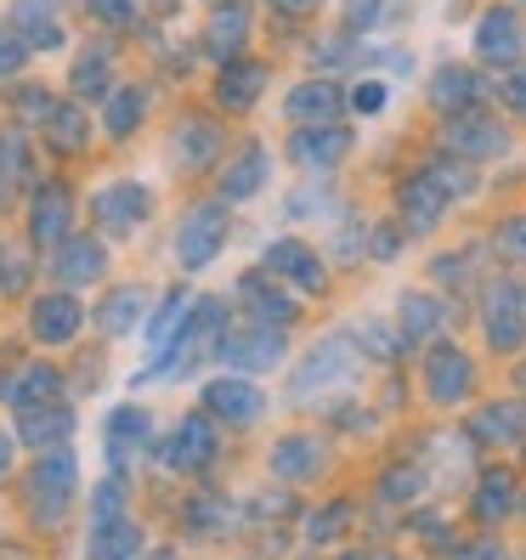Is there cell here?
<instances>
[{
	"label": "cell",
	"mask_w": 526,
	"mask_h": 560,
	"mask_svg": "<svg viewBox=\"0 0 526 560\" xmlns=\"http://www.w3.org/2000/svg\"><path fill=\"white\" fill-rule=\"evenodd\" d=\"M379 18H385V0H346V28H351V35H356V28L369 35Z\"/></svg>",
	"instance_id": "50"
},
{
	"label": "cell",
	"mask_w": 526,
	"mask_h": 560,
	"mask_svg": "<svg viewBox=\"0 0 526 560\" xmlns=\"http://www.w3.org/2000/svg\"><path fill=\"white\" fill-rule=\"evenodd\" d=\"M453 560H510V549L499 544V538H476V544H465Z\"/></svg>",
	"instance_id": "54"
},
{
	"label": "cell",
	"mask_w": 526,
	"mask_h": 560,
	"mask_svg": "<svg viewBox=\"0 0 526 560\" xmlns=\"http://www.w3.org/2000/svg\"><path fill=\"white\" fill-rule=\"evenodd\" d=\"M23 62H28V46H23L17 28H12V35H0V80H12Z\"/></svg>",
	"instance_id": "52"
},
{
	"label": "cell",
	"mask_w": 526,
	"mask_h": 560,
	"mask_svg": "<svg viewBox=\"0 0 526 560\" xmlns=\"http://www.w3.org/2000/svg\"><path fill=\"white\" fill-rule=\"evenodd\" d=\"M23 182H28V142H23V130H0V205Z\"/></svg>",
	"instance_id": "41"
},
{
	"label": "cell",
	"mask_w": 526,
	"mask_h": 560,
	"mask_svg": "<svg viewBox=\"0 0 526 560\" xmlns=\"http://www.w3.org/2000/svg\"><path fill=\"white\" fill-rule=\"evenodd\" d=\"M226 335V301L221 294H204L199 306H192V317H187V328L176 335V346L164 351V357H153L148 369L130 380V385H153V380H187L199 362L215 351V340Z\"/></svg>",
	"instance_id": "2"
},
{
	"label": "cell",
	"mask_w": 526,
	"mask_h": 560,
	"mask_svg": "<svg viewBox=\"0 0 526 560\" xmlns=\"http://www.w3.org/2000/svg\"><path fill=\"white\" fill-rule=\"evenodd\" d=\"M470 436L476 442H521L526 436V397H515V402H487L476 419H470Z\"/></svg>",
	"instance_id": "36"
},
{
	"label": "cell",
	"mask_w": 526,
	"mask_h": 560,
	"mask_svg": "<svg viewBox=\"0 0 526 560\" xmlns=\"http://www.w3.org/2000/svg\"><path fill=\"white\" fill-rule=\"evenodd\" d=\"M85 12L96 18V23H137V12H142V0H85Z\"/></svg>",
	"instance_id": "48"
},
{
	"label": "cell",
	"mask_w": 526,
	"mask_h": 560,
	"mask_svg": "<svg viewBox=\"0 0 526 560\" xmlns=\"http://www.w3.org/2000/svg\"><path fill=\"white\" fill-rule=\"evenodd\" d=\"M272 69L267 62H249V57H233V62H221V80H215V103L226 114H244L260 103V91H267Z\"/></svg>",
	"instance_id": "26"
},
{
	"label": "cell",
	"mask_w": 526,
	"mask_h": 560,
	"mask_svg": "<svg viewBox=\"0 0 526 560\" xmlns=\"http://www.w3.org/2000/svg\"><path fill=\"white\" fill-rule=\"evenodd\" d=\"M447 210H453V192L424 171V164L397 182V221L408 226V233H436Z\"/></svg>",
	"instance_id": "14"
},
{
	"label": "cell",
	"mask_w": 526,
	"mask_h": 560,
	"mask_svg": "<svg viewBox=\"0 0 526 560\" xmlns=\"http://www.w3.org/2000/svg\"><path fill=\"white\" fill-rule=\"evenodd\" d=\"M46 272H51L62 289H85V283H96V278L108 272V244L91 238V233H69V238L51 249Z\"/></svg>",
	"instance_id": "17"
},
{
	"label": "cell",
	"mask_w": 526,
	"mask_h": 560,
	"mask_svg": "<svg viewBox=\"0 0 526 560\" xmlns=\"http://www.w3.org/2000/svg\"><path fill=\"white\" fill-rule=\"evenodd\" d=\"M199 402H204L210 419H221V424H233V431H244V424H255L260 413H267V390H260L249 374H233V369H226L221 380H210V385L199 390Z\"/></svg>",
	"instance_id": "13"
},
{
	"label": "cell",
	"mask_w": 526,
	"mask_h": 560,
	"mask_svg": "<svg viewBox=\"0 0 526 560\" xmlns=\"http://www.w3.org/2000/svg\"><path fill=\"white\" fill-rule=\"evenodd\" d=\"M108 62H114V46H96V51H85L80 62H74V96L80 103H96V96H108L114 85H108Z\"/></svg>",
	"instance_id": "39"
},
{
	"label": "cell",
	"mask_w": 526,
	"mask_h": 560,
	"mask_svg": "<svg viewBox=\"0 0 526 560\" xmlns=\"http://www.w3.org/2000/svg\"><path fill=\"white\" fill-rule=\"evenodd\" d=\"M481 335L499 357H515L526 346V283L521 278H492L481 289Z\"/></svg>",
	"instance_id": "5"
},
{
	"label": "cell",
	"mask_w": 526,
	"mask_h": 560,
	"mask_svg": "<svg viewBox=\"0 0 526 560\" xmlns=\"http://www.w3.org/2000/svg\"><path fill=\"white\" fill-rule=\"evenodd\" d=\"M142 317H148V289L142 283H119V289H108V301L96 306V328H103L108 340L137 335Z\"/></svg>",
	"instance_id": "30"
},
{
	"label": "cell",
	"mask_w": 526,
	"mask_h": 560,
	"mask_svg": "<svg viewBox=\"0 0 526 560\" xmlns=\"http://www.w3.org/2000/svg\"><path fill=\"white\" fill-rule=\"evenodd\" d=\"M74 492H80V458L69 447L40 453L35 470H28V515L40 526H62L74 510Z\"/></svg>",
	"instance_id": "3"
},
{
	"label": "cell",
	"mask_w": 526,
	"mask_h": 560,
	"mask_svg": "<svg viewBox=\"0 0 526 560\" xmlns=\"http://www.w3.org/2000/svg\"><path fill=\"white\" fill-rule=\"evenodd\" d=\"M340 108H351V96L335 80H301L283 96V114L294 125H328V119H340Z\"/></svg>",
	"instance_id": "25"
},
{
	"label": "cell",
	"mask_w": 526,
	"mask_h": 560,
	"mask_svg": "<svg viewBox=\"0 0 526 560\" xmlns=\"http://www.w3.org/2000/svg\"><path fill=\"white\" fill-rule=\"evenodd\" d=\"M148 555V533L137 515H119L108 526H91V544H85V560H142Z\"/></svg>",
	"instance_id": "29"
},
{
	"label": "cell",
	"mask_w": 526,
	"mask_h": 560,
	"mask_svg": "<svg viewBox=\"0 0 526 560\" xmlns=\"http://www.w3.org/2000/svg\"><path fill=\"white\" fill-rule=\"evenodd\" d=\"M142 108H148V96L137 85H114L108 108H103V130H108V137H130V125L142 119Z\"/></svg>",
	"instance_id": "40"
},
{
	"label": "cell",
	"mask_w": 526,
	"mask_h": 560,
	"mask_svg": "<svg viewBox=\"0 0 526 560\" xmlns=\"http://www.w3.org/2000/svg\"><path fill=\"white\" fill-rule=\"evenodd\" d=\"M69 436H74V408L69 402H40V408H23L17 413V442L35 447V453L69 447Z\"/></svg>",
	"instance_id": "24"
},
{
	"label": "cell",
	"mask_w": 526,
	"mask_h": 560,
	"mask_svg": "<svg viewBox=\"0 0 526 560\" xmlns=\"http://www.w3.org/2000/svg\"><path fill=\"white\" fill-rule=\"evenodd\" d=\"M192 306H199V294H187L182 283H176L171 294H164V301H159V312H153V317H148V328H142V346H148V357H164V351L176 346V335L187 328Z\"/></svg>",
	"instance_id": "27"
},
{
	"label": "cell",
	"mask_w": 526,
	"mask_h": 560,
	"mask_svg": "<svg viewBox=\"0 0 526 560\" xmlns=\"http://www.w3.org/2000/svg\"><path fill=\"white\" fill-rule=\"evenodd\" d=\"M363 340L351 335V328H335V335H323L306 357H301V369L289 374V402L294 408H306L312 397H323V390H346L356 374H363Z\"/></svg>",
	"instance_id": "1"
},
{
	"label": "cell",
	"mask_w": 526,
	"mask_h": 560,
	"mask_svg": "<svg viewBox=\"0 0 526 560\" xmlns=\"http://www.w3.org/2000/svg\"><path fill=\"white\" fill-rule=\"evenodd\" d=\"M492 244H499L515 267H526V210H515V215H504L499 221V233H492Z\"/></svg>",
	"instance_id": "47"
},
{
	"label": "cell",
	"mask_w": 526,
	"mask_h": 560,
	"mask_svg": "<svg viewBox=\"0 0 526 560\" xmlns=\"http://www.w3.org/2000/svg\"><path fill=\"white\" fill-rule=\"evenodd\" d=\"M283 215H289V221H312V215H317V221H346V215H340V199H335V182H328V176H306V182L283 199Z\"/></svg>",
	"instance_id": "37"
},
{
	"label": "cell",
	"mask_w": 526,
	"mask_h": 560,
	"mask_svg": "<svg viewBox=\"0 0 526 560\" xmlns=\"http://www.w3.org/2000/svg\"><path fill=\"white\" fill-rule=\"evenodd\" d=\"M267 176H272V148L267 142H244L233 159H226V171H221V199L244 205V199H255V192L267 187Z\"/></svg>",
	"instance_id": "23"
},
{
	"label": "cell",
	"mask_w": 526,
	"mask_h": 560,
	"mask_svg": "<svg viewBox=\"0 0 526 560\" xmlns=\"http://www.w3.org/2000/svg\"><path fill=\"white\" fill-rule=\"evenodd\" d=\"M419 492H424V470L419 465H397V470L379 476V499L385 504H413Z\"/></svg>",
	"instance_id": "43"
},
{
	"label": "cell",
	"mask_w": 526,
	"mask_h": 560,
	"mask_svg": "<svg viewBox=\"0 0 526 560\" xmlns=\"http://www.w3.org/2000/svg\"><path fill=\"white\" fill-rule=\"evenodd\" d=\"M419 380H424V402L431 408H458V402H470V390H476V362L465 357V346L431 340V351L419 362Z\"/></svg>",
	"instance_id": "7"
},
{
	"label": "cell",
	"mask_w": 526,
	"mask_h": 560,
	"mask_svg": "<svg viewBox=\"0 0 526 560\" xmlns=\"http://www.w3.org/2000/svg\"><path fill=\"white\" fill-rule=\"evenodd\" d=\"M62 397V374L51 369V362H28L23 374L7 380V402L23 413V408H40V402H57Z\"/></svg>",
	"instance_id": "35"
},
{
	"label": "cell",
	"mask_w": 526,
	"mask_h": 560,
	"mask_svg": "<svg viewBox=\"0 0 526 560\" xmlns=\"http://www.w3.org/2000/svg\"><path fill=\"white\" fill-rule=\"evenodd\" d=\"M12 458H17V431H0V476L12 470Z\"/></svg>",
	"instance_id": "56"
},
{
	"label": "cell",
	"mask_w": 526,
	"mask_h": 560,
	"mask_svg": "<svg viewBox=\"0 0 526 560\" xmlns=\"http://www.w3.org/2000/svg\"><path fill=\"white\" fill-rule=\"evenodd\" d=\"M515 504H521V481H515V470H510V465H492V470H481V481H476V499H470L476 521L499 526V521H510V515H515Z\"/></svg>",
	"instance_id": "28"
},
{
	"label": "cell",
	"mask_w": 526,
	"mask_h": 560,
	"mask_svg": "<svg viewBox=\"0 0 526 560\" xmlns=\"http://www.w3.org/2000/svg\"><path fill=\"white\" fill-rule=\"evenodd\" d=\"M402 238H408L402 221H379L374 233H369V255H374V260H390V255L402 249Z\"/></svg>",
	"instance_id": "49"
},
{
	"label": "cell",
	"mask_w": 526,
	"mask_h": 560,
	"mask_svg": "<svg viewBox=\"0 0 526 560\" xmlns=\"http://www.w3.org/2000/svg\"><path fill=\"white\" fill-rule=\"evenodd\" d=\"M226 515H233V510H226V499H215V492H199V499L187 504V526H192V533H215V526H226Z\"/></svg>",
	"instance_id": "45"
},
{
	"label": "cell",
	"mask_w": 526,
	"mask_h": 560,
	"mask_svg": "<svg viewBox=\"0 0 526 560\" xmlns=\"http://www.w3.org/2000/svg\"><path fill=\"white\" fill-rule=\"evenodd\" d=\"M424 96H431L436 114H465V108L487 103V80L476 69H465V62H442L431 74V85H424Z\"/></svg>",
	"instance_id": "22"
},
{
	"label": "cell",
	"mask_w": 526,
	"mask_h": 560,
	"mask_svg": "<svg viewBox=\"0 0 526 560\" xmlns=\"http://www.w3.org/2000/svg\"><path fill=\"white\" fill-rule=\"evenodd\" d=\"M356 137L340 125V119H328V125H301L289 137V159H294V171H306V176H335L340 164L351 159Z\"/></svg>",
	"instance_id": "12"
},
{
	"label": "cell",
	"mask_w": 526,
	"mask_h": 560,
	"mask_svg": "<svg viewBox=\"0 0 526 560\" xmlns=\"http://www.w3.org/2000/svg\"><path fill=\"white\" fill-rule=\"evenodd\" d=\"M346 526H351V504L335 499L328 510H317V515L306 521V544H335V538H346Z\"/></svg>",
	"instance_id": "44"
},
{
	"label": "cell",
	"mask_w": 526,
	"mask_h": 560,
	"mask_svg": "<svg viewBox=\"0 0 526 560\" xmlns=\"http://www.w3.org/2000/svg\"><path fill=\"white\" fill-rule=\"evenodd\" d=\"M431 278H436V283H453V289H458V283H470V255H465V249H458V255H436Z\"/></svg>",
	"instance_id": "51"
},
{
	"label": "cell",
	"mask_w": 526,
	"mask_h": 560,
	"mask_svg": "<svg viewBox=\"0 0 526 560\" xmlns=\"http://www.w3.org/2000/svg\"><path fill=\"white\" fill-rule=\"evenodd\" d=\"M453 323V306L431 289H408L397 301V328H402V346H431L442 340V328Z\"/></svg>",
	"instance_id": "21"
},
{
	"label": "cell",
	"mask_w": 526,
	"mask_h": 560,
	"mask_svg": "<svg viewBox=\"0 0 526 560\" xmlns=\"http://www.w3.org/2000/svg\"><path fill=\"white\" fill-rule=\"evenodd\" d=\"M499 96H504V108H515V114H526V62H515V69L504 74V85H499Z\"/></svg>",
	"instance_id": "53"
},
{
	"label": "cell",
	"mask_w": 526,
	"mask_h": 560,
	"mask_svg": "<svg viewBox=\"0 0 526 560\" xmlns=\"http://www.w3.org/2000/svg\"><path fill=\"white\" fill-rule=\"evenodd\" d=\"M148 447H153V413L137 408V402H119V408L103 419V453H108V465L125 476Z\"/></svg>",
	"instance_id": "16"
},
{
	"label": "cell",
	"mask_w": 526,
	"mask_h": 560,
	"mask_svg": "<svg viewBox=\"0 0 526 560\" xmlns=\"http://www.w3.org/2000/svg\"><path fill=\"white\" fill-rule=\"evenodd\" d=\"M476 57L492 62V69H515V62H526V12L515 7V0H499V7H487L476 18Z\"/></svg>",
	"instance_id": "8"
},
{
	"label": "cell",
	"mask_w": 526,
	"mask_h": 560,
	"mask_svg": "<svg viewBox=\"0 0 526 560\" xmlns=\"http://www.w3.org/2000/svg\"><path fill=\"white\" fill-rule=\"evenodd\" d=\"M85 328V306L74 301L69 289H57V294H40L35 306H28V335H35L40 346H69L74 335Z\"/></svg>",
	"instance_id": "20"
},
{
	"label": "cell",
	"mask_w": 526,
	"mask_h": 560,
	"mask_svg": "<svg viewBox=\"0 0 526 560\" xmlns=\"http://www.w3.org/2000/svg\"><path fill=\"white\" fill-rule=\"evenodd\" d=\"M244 40H249L244 0H226V7H215V18H210V28H204V51L221 57V62H233V57H244Z\"/></svg>",
	"instance_id": "33"
},
{
	"label": "cell",
	"mask_w": 526,
	"mask_h": 560,
	"mask_svg": "<svg viewBox=\"0 0 526 560\" xmlns=\"http://www.w3.org/2000/svg\"><path fill=\"white\" fill-rule=\"evenodd\" d=\"M40 130H46V142H51L57 153H85V148H91V119H85L80 96H74V103H57V108L40 119Z\"/></svg>",
	"instance_id": "34"
},
{
	"label": "cell",
	"mask_w": 526,
	"mask_h": 560,
	"mask_svg": "<svg viewBox=\"0 0 526 560\" xmlns=\"http://www.w3.org/2000/svg\"><path fill=\"white\" fill-rule=\"evenodd\" d=\"M340 560H402V555H390V549H356V555H340Z\"/></svg>",
	"instance_id": "57"
},
{
	"label": "cell",
	"mask_w": 526,
	"mask_h": 560,
	"mask_svg": "<svg viewBox=\"0 0 526 560\" xmlns=\"http://www.w3.org/2000/svg\"><path fill=\"white\" fill-rule=\"evenodd\" d=\"M346 96H351V114H363V119H369V114H385V103H390V85H385L379 74H369V80H356Z\"/></svg>",
	"instance_id": "46"
},
{
	"label": "cell",
	"mask_w": 526,
	"mask_h": 560,
	"mask_svg": "<svg viewBox=\"0 0 526 560\" xmlns=\"http://www.w3.org/2000/svg\"><path fill=\"white\" fill-rule=\"evenodd\" d=\"M226 233H233V221H226V199H199L176 221V267L182 272L215 267V255L226 249Z\"/></svg>",
	"instance_id": "4"
},
{
	"label": "cell",
	"mask_w": 526,
	"mask_h": 560,
	"mask_svg": "<svg viewBox=\"0 0 526 560\" xmlns=\"http://www.w3.org/2000/svg\"><path fill=\"white\" fill-rule=\"evenodd\" d=\"M153 7H159V12H164V7H171V0H153Z\"/></svg>",
	"instance_id": "59"
},
{
	"label": "cell",
	"mask_w": 526,
	"mask_h": 560,
	"mask_svg": "<svg viewBox=\"0 0 526 560\" xmlns=\"http://www.w3.org/2000/svg\"><path fill=\"white\" fill-rule=\"evenodd\" d=\"M215 7H226V0H215Z\"/></svg>",
	"instance_id": "61"
},
{
	"label": "cell",
	"mask_w": 526,
	"mask_h": 560,
	"mask_svg": "<svg viewBox=\"0 0 526 560\" xmlns=\"http://www.w3.org/2000/svg\"><path fill=\"white\" fill-rule=\"evenodd\" d=\"M238 301H244V312L255 317V323H278V328H289L294 317H301V301L283 289V278H272L267 267H255V272H244L238 278Z\"/></svg>",
	"instance_id": "18"
},
{
	"label": "cell",
	"mask_w": 526,
	"mask_h": 560,
	"mask_svg": "<svg viewBox=\"0 0 526 560\" xmlns=\"http://www.w3.org/2000/svg\"><path fill=\"white\" fill-rule=\"evenodd\" d=\"M69 233H74V192L62 187V182L35 187V199H28V238L57 249Z\"/></svg>",
	"instance_id": "19"
},
{
	"label": "cell",
	"mask_w": 526,
	"mask_h": 560,
	"mask_svg": "<svg viewBox=\"0 0 526 560\" xmlns=\"http://www.w3.org/2000/svg\"><path fill=\"white\" fill-rule=\"evenodd\" d=\"M515 7H521V12H526V0H515Z\"/></svg>",
	"instance_id": "60"
},
{
	"label": "cell",
	"mask_w": 526,
	"mask_h": 560,
	"mask_svg": "<svg viewBox=\"0 0 526 560\" xmlns=\"http://www.w3.org/2000/svg\"><path fill=\"white\" fill-rule=\"evenodd\" d=\"M267 465H272V476H278V481H312V476L328 465V453H323V442H317V436H301V431H294V436H283V442L272 447Z\"/></svg>",
	"instance_id": "31"
},
{
	"label": "cell",
	"mask_w": 526,
	"mask_h": 560,
	"mask_svg": "<svg viewBox=\"0 0 526 560\" xmlns=\"http://www.w3.org/2000/svg\"><path fill=\"white\" fill-rule=\"evenodd\" d=\"M442 148L458 153V159H470V164H481V159L510 153V130H504V119H492L487 108H465V114L442 119Z\"/></svg>",
	"instance_id": "11"
},
{
	"label": "cell",
	"mask_w": 526,
	"mask_h": 560,
	"mask_svg": "<svg viewBox=\"0 0 526 560\" xmlns=\"http://www.w3.org/2000/svg\"><path fill=\"white\" fill-rule=\"evenodd\" d=\"M7 18H12V28L23 35L28 51H57L62 40H69V35H62V23H57V12H51V0H17Z\"/></svg>",
	"instance_id": "32"
},
{
	"label": "cell",
	"mask_w": 526,
	"mask_h": 560,
	"mask_svg": "<svg viewBox=\"0 0 526 560\" xmlns=\"http://www.w3.org/2000/svg\"><path fill=\"white\" fill-rule=\"evenodd\" d=\"M215 148H221V130H215L210 114H187L176 125V159L187 164V171H204V164L215 159Z\"/></svg>",
	"instance_id": "38"
},
{
	"label": "cell",
	"mask_w": 526,
	"mask_h": 560,
	"mask_svg": "<svg viewBox=\"0 0 526 560\" xmlns=\"http://www.w3.org/2000/svg\"><path fill=\"white\" fill-rule=\"evenodd\" d=\"M521 510H526V499H521Z\"/></svg>",
	"instance_id": "62"
},
{
	"label": "cell",
	"mask_w": 526,
	"mask_h": 560,
	"mask_svg": "<svg viewBox=\"0 0 526 560\" xmlns=\"http://www.w3.org/2000/svg\"><path fill=\"white\" fill-rule=\"evenodd\" d=\"M215 458H221V436H215V419H210L204 408L182 413V419H176V431H171V442L159 447V465H164V470H176V476L210 470Z\"/></svg>",
	"instance_id": "10"
},
{
	"label": "cell",
	"mask_w": 526,
	"mask_h": 560,
	"mask_svg": "<svg viewBox=\"0 0 526 560\" xmlns=\"http://www.w3.org/2000/svg\"><path fill=\"white\" fill-rule=\"evenodd\" d=\"M260 267H267L272 278H283L294 294H323V283H328L323 255L306 238H272L267 249H260Z\"/></svg>",
	"instance_id": "15"
},
{
	"label": "cell",
	"mask_w": 526,
	"mask_h": 560,
	"mask_svg": "<svg viewBox=\"0 0 526 560\" xmlns=\"http://www.w3.org/2000/svg\"><path fill=\"white\" fill-rule=\"evenodd\" d=\"M221 369H233V374H267L278 369V362L289 357V335L278 323H249V328H226V335L215 340L210 351Z\"/></svg>",
	"instance_id": "6"
},
{
	"label": "cell",
	"mask_w": 526,
	"mask_h": 560,
	"mask_svg": "<svg viewBox=\"0 0 526 560\" xmlns=\"http://www.w3.org/2000/svg\"><path fill=\"white\" fill-rule=\"evenodd\" d=\"M272 7H278L283 18H312V12L323 7V0H272Z\"/></svg>",
	"instance_id": "55"
},
{
	"label": "cell",
	"mask_w": 526,
	"mask_h": 560,
	"mask_svg": "<svg viewBox=\"0 0 526 560\" xmlns=\"http://www.w3.org/2000/svg\"><path fill=\"white\" fill-rule=\"evenodd\" d=\"M148 215H153V187H142V182H108L91 192V221L108 238H137Z\"/></svg>",
	"instance_id": "9"
},
{
	"label": "cell",
	"mask_w": 526,
	"mask_h": 560,
	"mask_svg": "<svg viewBox=\"0 0 526 560\" xmlns=\"http://www.w3.org/2000/svg\"><path fill=\"white\" fill-rule=\"evenodd\" d=\"M142 560H176V555H142Z\"/></svg>",
	"instance_id": "58"
},
{
	"label": "cell",
	"mask_w": 526,
	"mask_h": 560,
	"mask_svg": "<svg viewBox=\"0 0 526 560\" xmlns=\"http://www.w3.org/2000/svg\"><path fill=\"white\" fill-rule=\"evenodd\" d=\"M119 515H125V476L114 470V476H103L91 487V526H108Z\"/></svg>",
	"instance_id": "42"
}]
</instances>
